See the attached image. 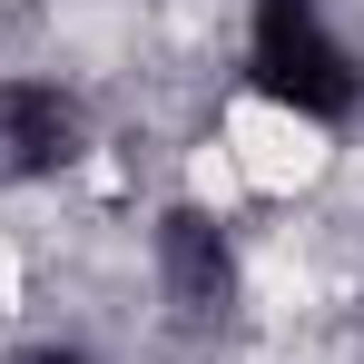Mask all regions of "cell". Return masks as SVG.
Wrapping results in <instances>:
<instances>
[{"label":"cell","instance_id":"cell-4","mask_svg":"<svg viewBox=\"0 0 364 364\" xmlns=\"http://www.w3.org/2000/svg\"><path fill=\"white\" fill-rule=\"evenodd\" d=\"M30 364H79V355H30Z\"/></svg>","mask_w":364,"mask_h":364},{"label":"cell","instance_id":"cell-1","mask_svg":"<svg viewBox=\"0 0 364 364\" xmlns=\"http://www.w3.org/2000/svg\"><path fill=\"white\" fill-rule=\"evenodd\" d=\"M246 69L276 109L296 119H345L364 99V69L345 60V40L315 20V0H256V40H246Z\"/></svg>","mask_w":364,"mask_h":364},{"label":"cell","instance_id":"cell-3","mask_svg":"<svg viewBox=\"0 0 364 364\" xmlns=\"http://www.w3.org/2000/svg\"><path fill=\"white\" fill-rule=\"evenodd\" d=\"M79 158V109L40 79H0V168L10 178H50Z\"/></svg>","mask_w":364,"mask_h":364},{"label":"cell","instance_id":"cell-2","mask_svg":"<svg viewBox=\"0 0 364 364\" xmlns=\"http://www.w3.org/2000/svg\"><path fill=\"white\" fill-rule=\"evenodd\" d=\"M158 276H168V305H178L187 325L227 315V296H237V256H227V237H217L207 207H168V217H158Z\"/></svg>","mask_w":364,"mask_h":364}]
</instances>
